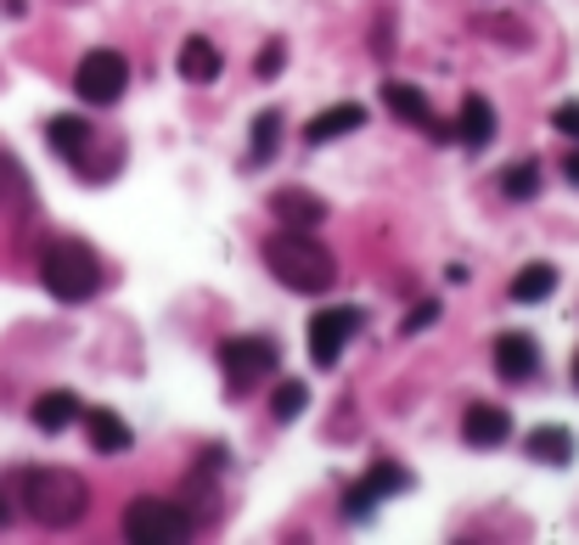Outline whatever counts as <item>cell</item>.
<instances>
[{
	"instance_id": "cell-1",
	"label": "cell",
	"mask_w": 579,
	"mask_h": 545,
	"mask_svg": "<svg viewBox=\"0 0 579 545\" xmlns=\"http://www.w3.org/2000/svg\"><path fill=\"white\" fill-rule=\"evenodd\" d=\"M265 265L270 276L287 287V292H326L337 281V259H332V247L315 242V231H276L265 242Z\"/></svg>"
},
{
	"instance_id": "cell-2",
	"label": "cell",
	"mask_w": 579,
	"mask_h": 545,
	"mask_svg": "<svg viewBox=\"0 0 579 545\" xmlns=\"http://www.w3.org/2000/svg\"><path fill=\"white\" fill-rule=\"evenodd\" d=\"M18 507L45 529H68V523L85 518L90 489L68 467H29V472H18Z\"/></svg>"
},
{
	"instance_id": "cell-3",
	"label": "cell",
	"mask_w": 579,
	"mask_h": 545,
	"mask_svg": "<svg viewBox=\"0 0 579 545\" xmlns=\"http://www.w3.org/2000/svg\"><path fill=\"white\" fill-rule=\"evenodd\" d=\"M40 281H45V292H52V299H63V304H85L90 292L102 287V259H96L85 242H57V247H45Z\"/></svg>"
},
{
	"instance_id": "cell-4",
	"label": "cell",
	"mask_w": 579,
	"mask_h": 545,
	"mask_svg": "<svg viewBox=\"0 0 579 545\" xmlns=\"http://www.w3.org/2000/svg\"><path fill=\"white\" fill-rule=\"evenodd\" d=\"M124 534L135 545H175V540L191 534V518L175 501H164V494H141V501H130V512H124Z\"/></svg>"
},
{
	"instance_id": "cell-5",
	"label": "cell",
	"mask_w": 579,
	"mask_h": 545,
	"mask_svg": "<svg viewBox=\"0 0 579 545\" xmlns=\"http://www.w3.org/2000/svg\"><path fill=\"white\" fill-rule=\"evenodd\" d=\"M124 85H130V63L119 52H108V45L85 52V63L74 68V90H79V102H90V108H113L124 96Z\"/></svg>"
},
{
	"instance_id": "cell-6",
	"label": "cell",
	"mask_w": 579,
	"mask_h": 545,
	"mask_svg": "<svg viewBox=\"0 0 579 545\" xmlns=\"http://www.w3.org/2000/svg\"><path fill=\"white\" fill-rule=\"evenodd\" d=\"M355 332H360V310H344V304L315 310V315H310V360H315L321 371H332L337 360H344V349H349Z\"/></svg>"
},
{
	"instance_id": "cell-7",
	"label": "cell",
	"mask_w": 579,
	"mask_h": 545,
	"mask_svg": "<svg viewBox=\"0 0 579 545\" xmlns=\"http://www.w3.org/2000/svg\"><path fill=\"white\" fill-rule=\"evenodd\" d=\"M220 366L231 382H259L281 366V343L276 337H225L220 343Z\"/></svg>"
},
{
	"instance_id": "cell-8",
	"label": "cell",
	"mask_w": 579,
	"mask_h": 545,
	"mask_svg": "<svg viewBox=\"0 0 579 545\" xmlns=\"http://www.w3.org/2000/svg\"><path fill=\"white\" fill-rule=\"evenodd\" d=\"M411 489V472L405 467H394V461H377L349 494H344V518H355V523H366L371 512H377V501L382 494H405Z\"/></svg>"
},
{
	"instance_id": "cell-9",
	"label": "cell",
	"mask_w": 579,
	"mask_h": 545,
	"mask_svg": "<svg viewBox=\"0 0 579 545\" xmlns=\"http://www.w3.org/2000/svg\"><path fill=\"white\" fill-rule=\"evenodd\" d=\"M496 371L506 382H528L541 371V343L528 337V332H501L496 337Z\"/></svg>"
},
{
	"instance_id": "cell-10",
	"label": "cell",
	"mask_w": 579,
	"mask_h": 545,
	"mask_svg": "<svg viewBox=\"0 0 579 545\" xmlns=\"http://www.w3.org/2000/svg\"><path fill=\"white\" fill-rule=\"evenodd\" d=\"M270 209H276L281 225H293V231H315V225L326 220V203H321L315 191H299V186H281V191L270 197Z\"/></svg>"
},
{
	"instance_id": "cell-11",
	"label": "cell",
	"mask_w": 579,
	"mask_h": 545,
	"mask_svg": "<svg viewBox=\"0 0 579 545\" xmlns=\"http://www.w3.org/2000/svg\"><path fill=\"white\" fill-rule=\"evenodd\" d=\"M506 433H512V416L501 405H472L461 416V438L472 444V451H496V444H506Z\"/></svg>"
},
{
	"instance_id": "cell-12",
	"label": "cell",
	"mask_w": 579,
	"mask_h": 545,
	"mask_svg": "<svg viewBox=\"0 0 579 545\" xmlns=\"http://www.w3.org/2000/svg\"><path fill=\"white\" fill-rule=\"evenodd\" d=\"M79 422H85V433H90V451H96V456H119V451H130V427H124L119 411L96 405V411H85Z\"/></svg>"
},
{
	"instance_id": "cell-13",
	"label": "cell",
	"mask_w": 579,
	"mask_h": 545,
	"mask_svg": "<svg viewBox=\"0 0 579 545\" xmlns=\"http://www.w3.org/2000/svg\"><path fill=\"white\" fill-rule=\"evenodd\" d=\"M79 416H85V405H79L74 388H52V393H40V400H34V427H45V433H63Z\"/></svg>"
},
{
	"instance_id": "cell-14",
	"label": "cell",
	"mask_w": 579,
	"mask_h": 545,
	"mask_svg": "<svg viewBox=\"0 0 579 545\" xmlns=\"http://www.w3.org/2000/svg\"><path fill=\"white\" fill-rule=\"evenodd\" d=\"M523 456L528 461H546V467H568L574 461V433L557 427V422H546V427H535V433L523 438Z\"/></svg>"
},
{
	"instance_id": "cell-15",
	"label": "cell",
	"mask_w": 579,
	"mask_h": 545,
	"mask_svg": "<svg viewBox=\"0 0 579 545\" xmlns=\"http://www.w3.org/2000/svg\"><path fill=\"white\" fill-rule=\"evenodd\" d=\"M180 79H191V85H214L220 79V45L209 34H191L180 45Z\"/></svg>"
},
{
	"instance_id": "cell-16",
	"label": "cell",
	"mask_w": 579,
	"mask_h": 545,
	"mask_svg": "<svg viewBox=\"0 0 579 545\" xmlns=\"http://www.w3.org/2000/svg\"><path fill=\"white\" fill-rule=\"evenodd\" d=\"M360 124H366V108H360V102H344V108H326L321 119H310V124H304V141H310V146H326V141L349 135V130H360Z\"/></svg>"
},
{
	"instance_id": "cell-17",
	"label": "cell",
	"mask_w": 579,
	"mask_h": 545,
	"mask_svg": "<svg viewBox=\"0 0 579 545\" xmlns=\"http://www.w3.org/2000/svg\"><path fill=\"white\" fill-rule=\"evenodd\" d=\"M456 135H461V146H490L496 141V108L485 102V96H467L461 102V119H456Z\"/></svg>"
},
{
	"instance_id": "cell-18",
	"label": "cell",
	"mask_w": 579,
	"mask_h": 545,
	"mask_svg": "<svg viewBox=\"0 0 579 545\" xmlns=\"http://www.w3.org/2000/svg\"><path fill=\"white\" fill-rule=\"evenodd\" d=\"M382 108H389V113H400L405 124H433V113H427V96H422L416 85H400V79H382Z\"/></svg>"
},
{
	"instance_id": "cell-19",
	"label": "cell",
	"mask_w": 579,
	"mask_h": 545,
	"mask_svg": "<svg viewBox=\"0 0 579 545\" xmlns=\"http://www.w3.org/2000/svg\"><path fill=\"white\" fill-rule=\"evenodd\" d=\"M557 292V265H523L512 276V304H541Z\"/></svg>"
},
{
	"instance_id": "cell-20",
	"label": "cell",
	"mask_w": 579,
	"mask_h": 545,
	"mask_svg": "<svg viewBox=\"0 0 579 545\" xmlns=\"http://www.w3.org/2000/svg\"><path fill=\"white\" fill-rule=\"evenodd\" d=\"M45 135H52V146L63 158H79L85 146H90V119H79V113H57L52 124H45Z\"/></svg>"
},
{
	"instance_id": "cell-21",
	"label": "cell",
	"mask_w": 579,
	"mask_h": 545,
	"mask_svg": "<svg viewBox=\"0 0 579 545\" xmlns=\"http://www.w3.org/2000/svg\"><path fill=\"white\" fill-rule=\"evenodd\" d=\"M276 141H281V108H265V113L254 119V135H248V164H254V169L276 158Z\"/></svg>"
},
{
	"instance_id": "cell-22",
	"label": "cell",
	"mask_w": 579,
	"mask_h": 545,
	"mask_svg": "<svg viewBox=\"0 0 579 545\" xmlns=\"http://www.w3.org/2000/svg\"><path fill=\"white\" fill-rule=\"evenodd\" d=\"M270 411H276V422H299V416L310 411V388H304V382H276Z\"/></svg>"
},
{
	"instance_id": "cell-23",
	"label": "cell",
	"mask_w": 579,
	"mask_h": 545,
	"mask_svg": "<svg viewBox=\"0 0 579 545\" xmlns=\"http://www.w3.org/2000/svg\"><path fill=\"white\" fill-rule=\"evenodd\" d=\"M501 191L512 197V203H528V197H535V191H541V169H535V164H528V158H523V164H512V169L501 175Z\"/></svg>"
},
{
	"instance_id": "cell-24",
	"label": "cell",
	"mask_w": 579,
	"mask_h": 545,
	"mask_svg": "<svg viewBox=\"0 0 579 545\" xmlns=\"http://www.w3.org/2000/svg\"><path fill=\"white\" fill-rule=\"evenodd\" d=\"M281 63H287V40H265L254 74H259V79H281Z\"/></svg>"
},
{
	"instance_id": "cell-25",
	"label": "cell",
	"mask_w": 579,
	"mask_h": 545,
	"mask_svg": "<svg viewBox=\"0 0 579 545\" xmlns=\"http://www.w3.org/2000/svg\"><path fill=\"white\" fill-rule=\"evenodd\" d=\"M433 321H439V299H427V304H416V310L405 315V326H400V337H416V332H427Z\"/></svg>"
},
{
	"instance_id": "cell-26",
	"label": "cell",
	"mask_w": 579,
	"mask_h": 545,
	"mask_svg": "<svg viewBox=\"0 0 579 545\" xmlns=\"http://www.w3.org/2000/svg\"><path fill=\"white\" fill-rule=\"evenodd\" d=\"M552 124H557L563 135H574V141H579V102H563V108L552 113Z\"/></svg>"
},
{
	"instance_id": "cell-27",
	"label": "cell",
	"mask_w": 579,
	"mask_h": 545,
	"mask_svg": "<svg viewBox=\"0 0 579 545\" xmlns=\"http://www.w3.org/2000/svg\"><path fill=\"white\" fill-rule=\"evenodd\" d=\"M563 180H568V186H579V146H574V153L563 158Z\"/></svg>"
},
{
	"instance_id": "cell-28",
	"label": "cell",
	"mask_w": 579,
	"mask_h": 545,
	"mask_svg": "<svg viewBox=\"0 0 579 545\" xmlns=\"http://www.w3.org/2000/svg\"><path fill=\"white\" fill-rule=\"evenodd\" d=\"M574 382H579V355H574Z\"/></svg>"
},
{
	"instance_id": "cell-29",
	"label": "cell",
	"mask_w": 579,
	"mask_h": 545,
	"mask_svg": "<svg viewBox=\"0 0 579 545\" xmlns=\"http://www.w3.org/2000/svg\"><path fill=\"white\" fill-rule=\"evenodd\" d=\"M0 523H7V507H0Z\"/></svg>"
}]
</instances>
